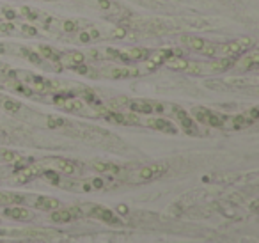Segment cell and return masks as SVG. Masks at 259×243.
Instances as JSON below:
<instances>
[{"label":"cell","mask_w":259,"mask_h":243,"mask_svg":"<svg viewBox=\"0 0 259 243\" xmlns=\"http://www.w3.org/2000/svg\"><path fill=\"white\" fill-rule=\"evenodd\" d=\"M106 53H108L110 57H117V55H119V51H117V50H112V48H108V50H106Z\"/></svg>","instance_id":"cell-45"},{"label":"cell","mask_w":259,"mask_h":243,"mask_svg":"<svg viewBox=\"0 0 259 243\" xmlns=\"http://www.w3.org/2000/svg\"><path fill=\"white\" fill-rule=\"evenodd\" d=\"M20 50L24 51V55L27 57L28 61H32L34 64H39V62H41V59H39V55H37V53H34L32 50H27V48H20Z\"/></svg>","instance_id":"cell-27"},{"label":"cell","mask_w":259,"mask_h":243,"mask_svg":"<svg viewBox=\"0 0 259 243\" xmlns=\"http://www.w3.org/2000/svg\"><path fill=\"white\" fill-rule=\"evenodd\" d=\"M117 211H119V213H123V215H125V213H128V208H126L125 204H119V206H117Z\"/></svg>","instance_id":"cell-43"},{"label":"cell","mask_w":259,"mask_h":243,"mask_svg":"<svg viewBox=\"0 0 259 243\" xmlns=\"http://www.w3.org/2000/svg\"><path fill=\"white\" fill-rule=\"evenodd\" d=\"M146 53L148 50H144V48H130L126 51H119L121 59H125V61H139V59H146Z\"/></svg>","instance_id":"cell-9"},{"label":"cell","mask_w":259,"mask_h":243,"mask_svg":"<svg viewBox=\"0 0 259 243\" xmlns=\"http://www.w3.org/2000/svg\"><path fill=\"white\" fill-rule=\"evenodd\" d=\"M140 71L137 68H110L106 71V76L110 78H130V76H139Z\"/></svg>","instance_id":"cell-7"},{"label":"cell","mask_w":259,"mask_h":243,"mask_svg":"<svg viewBox=\"0 0 259 243\" xmlns=\"http://www.w3.org/2000/svg\"><path fill=\"white\" fill-rule=\"evenodd\" d=\"M148 61H151V62H155V64L160 68V64H163L165 62V59H167V50H156V51H151L148 57H146Z\"/></svg>","instance_id":"cell-15"},{"label":"cell","mask_w":259,"mask_h":243,"mask_svg":"<svg viewBox=\"0 0 259 243\" xmlns=\"http://www.w3.org/2000/svg\"><path fill=\"white\" fill-rule=\"evenodd\" d=\"M89 55L93 57V59H100V51H98V50H91V51H89Z\"/></svg>","instance_id":"cell-44"},{"label":"cell","mask_w":259,"mask_h":243,"mask_svg":"<svg viewBox=\"0 0 259 243\" xmlns=\"http://www.w3.org/2000/svg\"><path fill=\"white\" fill-rule=\"evenodd\" d=\"M149 128H153V130H158V131H163V133H172V135H176V126L172 124L171 121H167V119H148L146 121Z\"/></svg>","instance_id":"cell-4"},{"label":"cell","mask_w":259,"mask_h":243,"mask_svg":"<svg viewBox=\"0 0 259 243\" xmlns=\"http://www.w3.org/2000/svg\"><path fill=\"white\" fill-rule=\"evenodd\" d=\"M0 51H2V53H7V47H4V45H0Z\"/></svg>","instance_id":"cell-46"},{"label":"cell","mask_w":259,"mask_h":243,"mask_svg":"<svg viewBox=\"0 0 259 243\" xmlns=\"http://www.w3.org/2000/svg\"><path fill=\"white\" fill-rule=\"evenodd\" d=\"M13 30H14L13 24H2V25H0V32L7 34V32H13Z\"/></svg>","instance_id":"cell-36"},{"label":"cell","mask_w":259,"mask_h":243,"mask_svg":"<svg viewBox=\"0 0 259 243\" xmlns=\"http://www.w3.org/2000/svg\"><path fill=\"white\" fill-rule=\"evenodd\" d=\"M89 38H91V41H93V39H98L100 38V32H98L96 28H91V30H89Z\"/></svg>","instance_id":"cell-39"},{"label":"cell","mask_w":259,"mask_h":243,"mask_svg":"<svg viewBox=\"0 0 259 243\" xmlns=\"http://www.w3.org/2000/svg\"><path fill=\"white\" fill-rule=\"evenodd\" d=\"M77 27H78V25L75 24V22H71V20H66L64 24H62V30H64V32H75Z\"/></svg>","instance_id":"cell-31"},{"label":"cell","mask_w":259,"mask_h":243,"mask_svg":"<svg viewBox=\"0 0 259 243\" xmlns=\"http://www.w3.org/2000/svg\"><path fill=\"white\" fill-rule=\"evenodd\" d=\"M209 112H211V110H208V108H194L195 119H197L199 122H203V124H208Z\"/></svg>","instance_id":"cell-19"},{"label":"cell","mask_w":259,"mask_h":243,"mask_svg":"<svg viewBox=\"0 0 259 243\" xmlns=\"http://www.w3.org/2000/svg\"><path fill=\"white\" fill-rule=\"evenodd\" d=\"M47 124L48 128H60V126H64L66 121L62 119V117H57V116H48L47 119Z\"/></svg>","instance_id":"cell-23"},{"label":"cell","mask_w":259,"mask_h":243,"mask_svg":"<svg viewBox=\"0 0 259 243\" xmlns=\"http://www.w3.org/2000/svg\"><path fill=\"white\" fill-rule=\"evenodd\" d=\"M236 45H238V47H240V50L243 51V50H247V48L254 47V39H252V38H241V39H238V41H236Z\"/></svg>","instance_id":"cell-26"},{"label":"cell","mask_w":259,"mask_h":243,"mask_svg":"<svg viewBox=\"0 0 259 243\" xmlns=\"http://www.w3.org/2000/svg\"><path fill=\"white\" fill-rule=\"evenodd\" d=\"M144 61H146V68H148V71H155L158 68L156 64H155V62H151V61H148V59H144Z\"/></svg>","instance_id":"cell-40"},{"label":"cell","mask_w":259,"mask_h":243,"mask_svg":"<svg viewBox=\"0 0 259 243\" xmlns=\"http://www.w3.org/2000/svg\"><path fill=\"white\" fill-rule=\"evenodd\" d=\"M93 167L98 172H119L121 169L114 164H105V162H93Z\"/></svg>","instance_id":"cell-16"},{"label":"cell","mask_w":259,"mask_h":243,"mask_svg":"<svg viewBox=\"0 0 259 243\" xmlns=\"http://www.w3.org/2000/svg\"><path fill=\"white\" fill-rule=\"evenodd\" d=\"M247 117H249V119H252V121H258V117H259L258 107H252V108H250L249 112H247Z\"/></svg>","instance_id":"cell-33"},{"label":"cell","mask_w":259,"mask_h":243,"mask_svg":"<svg viewBox=\"0 0 259 243\" xmlns=\"http://www.w3.org/2000/svg\"><path fill=\"white\" fill-rule=\"evenodd\" d=\"M98 4H100V7H102L103 11H108L112 7V4L108 0H98Z\"/></svg>","instance_id":"cell-38"},{"label":"cell","mask_w":259,"mask_h":243,"mask_svg":"<svg viewBox=\"0 0 259 243\" xmlns=\"http://www.w3.org/2000/svg\"><path fill=\"white\" fill-rule=\"evenodd\" d=\"M128 108L133 114H153V103L144 99H128Z\"/></svg>","instance_id":"cell-5"},{"label":"cell","mask_w":259,"mask_h":243,"mask_svg":"<svg viewBox=\"0 0 259 243\" xmlns=\"http://www.w3.org/2000/svg\"><path fill=\"white\" fill-rule=\"evenodd\" d=\"M20 14H24V16H28L30 20H36V18H37V14L32 13V11L28 9V7H22V9H20Z\"/></svg>","instance_id":"cell-34"},{"label":"cell","mask_w":259,"mask_h":243,"mask_svg":"<svg viewBox=\"0 0 259 243\" xmlns=\"http://www.w3.org/2000/svg\"><path fill=\"white\" fill-rule=\"evenodd\" d=\"M172 112L176 114L178 121H180V124L183 126V130H185L186 133H190V135H197V128H195L194 121L190 119L188 112H185V110H183V108H180V107H174V110H172Z\"/></svg>","instance_id":"cell-3"},{"label":"cell","mask_w":259,"mask_h":243,"mask_svg":"<svg viewBox=\"0 0 259 243\" xmlns=\"http://www.w3.org/2000/svg\"><path fill=\"white\" fill-rule=\"evenodd\" d=\"M252 119H249L247 116H236L233 117V119H229V126L233 128V130H241V128H247L252 124Z\"/></svg>","instance_id":"cell-13"},{"label":"cell","mask_w":259,"mask_h":243,"mask_svg":"<svg viewBox=\"0 0 259 243\" xmlns=\"http://www.w3.org/2000/svg\"><path fill=\"white\" fill-rule=\"evenodd\" d=\"M0 160H4L5 164H14V162H20L22 156H20L18 153H14V151L0 149Z\"/></svg>","instance_id":"cell-18"},{"label":"cell","mask_w":259,"mask_h":243,"mask_svg":"<svg viewBox=\"0 0 259 243\" xmlns=\"http://www.w3.org/2000/svg\"><path fill=\"white\" fill-rule=\"evenodd\" d=\"M227 85H233V87H247L250 84L249 80H238V78H229L226 80Z\"/></svg>","instance_id":"cell-28"},{"label":"cell","mask_w":259,"mask_h":243,"mask_svg":"<svg viewBox=\"0 0 259 243\" xmlns=\"http://www.w3.org/2000/svg\"><path fill=\"white\" fill-rule=\"evenodd\" d=\"M80 43H89V41H91V38H89V34L87 32H82V34H80Z\"/></svg>","instance_id":"cell-41"},{"label":"cell","mask_w":259,"mask_h":243,"mask_svg":"<svg viewBox=\"0 0 259 243\" xmlns=\"http://www.w3.org/2000/svg\"><path fill=\"white\" fill-rule=\"evenodd\" d=\"M250 208H252V211H256V210H258V202H252V204H250Z\"/></svg>","instance_id":"cell-47"},{"label":"cell","mask_w":259,"mask_h":243,"mask_svg":"<svg viewBox=\"0 0 259 243\" xmlns=\"http://www.w3.org/2000/svg\"><path fill=\"white\" fill-rule=\"evenodd\" d=\"M82 215V211L80 208H66V210H53L52 213V220L53 222H60V224H66V222H71L75 217H80Z\"/></svg>","instance_id":"cell-2"},{"label":"cell","mask_w":259,"mask_h":243,"mask_svg":"<svg viewBox=\"0 0 259 243\" xmlns=\"http://www.w3.org/2000/svg\"><path fill=\"white\" fill-rule=\"evenodd\" d=\"M37 50L41 51V55L43 57H47V59H52V61H59L60 55H57V51L53 50V48L50 47H45V45H41V47L37 48Z\"/></svg>","instance_id":"cell-20"},{"label":"cell","mask_w":259,"mask_h":243,"mask_svg":"<svg viewBox=\"0 0 259 243\" xmlns=\"http://www.w3.org/2000/svg\"><path fill=\"white\" fill-rule=\"evenodd\" d=\"M4 16H5V18L13 20L14 16H16V13H13V11H11V9H4Z\"/></svg>","instance_id":"cell-42"},{"label":"cell","mask_w":259,"mask_h":243,"mask_svg":"<svg viewBox=\"0 0 259 243\" xmlns=\"http://www.w3.org/2000/svg\"><path fill=\"white\" fill-rule=\"evenodd\" d=\"M73 70L77 71V73H80V75H87V73H89L87 66H83V62H82V64H77V66H73Z\"/></svg>","instance_id":"cell-35"},{"label":"cell","mask_w":259,"mask_h":243,"mask_svg":"<svg viewBox=\"0 0 259 243\" xmlns=\"http://www.w3.org/2000/svg\"><path fill=\"white\" fill-rule=\"evenodd\" d=\"M91 187H93V188H103V187H105V181H103V179H100V178H96V179H93Z\"/></svg>","instance_id":"cell-37"},{"label":"cell","mask_w":259,"mask_h":243,"mask_svg":"<svg viewBox=\"0 0 259 243\" xmlns=\"http://www.w3.org/2000/svg\"><path fill=\"white\" fill-rule=\"evenodd\" d=\"M45 178L47 179H50V183H53V185H60V181H59V174L57 172H53V170H45Z\"/></svg>","instance_id":"cell-29"},{"label":"cell","mask_w":259,"mask_h":243,"mask_svg":"<svg viewBox=\"0 0 259 243\" xmlns=\"http://www.w3.org/2000/svg\"><path fill=\"white\" fill-rule=\"evenodd\" d=\"M22 32L27 34V36H36L37 30L34 27H30V25H22Z\"/></svg>","instance_id":"cell-32"},{"label":"cell","mask_w":259,"mask_h":243,"mask_svg":"<svg viewBox=\"0 0 259 243\" xmlns=\"http://www.w3.org/2000/svg\"><path fill=\"white\" fill-rule=\"evenodd\" d=\"M201 51H203V55H206V57H217L218 47L217 45H211V43H204V47L201 48Z\"/></svg>","instance_id":"cell-22"},{"label":"cell","mask_w":259,"mask_h":243,"mask_svg":"<svg viewBox=\"0 0 259 243\" xmlns=\"http://www.w3.org/2000/svg\"><path fill=\"white\" fill-rule=\"evenodd\" d=\"M87 213L91 217H94V219L103 220V222H106V224H112V225L121 224V220L117 219L108 208H103V206H93V208H89L87 210Z\"/></svg>","instance_id":"cell-1"},{"label":"cell","mask_w":259,"mask_h":243,"mask_svg":"<svg viewBox=\"0 0 259 243\" xmlns=\"http://www.w3.org/2000/svg\"><path fill=\"white\" fill-rule=\"evenodd\" d=\"M34 206L41 211H53L57 208H60V202L57 199H53V197H37Z\"/></svg>","instance_id":"cell-8"},{"label":"cell","mask_w":259,"mask_h":243,"mask_svg":"<svg viewBox=\"0 0 259 243\" xmlns=\"http://www.w3.org/2000/svg\"><path fill=\"white\" fill-rule=\"evenodd\" d=\"M139 178L144 179V181H149V179H155V174H153V169H151V165H148V167H142L139 170Z\"/></svg>","instance_id":"cell-24"},{"label":"cell","mask_w":259,"mask_h":243,"mask_svg":"<svg viewBox=\"0 0 259 243\" xmlns=\"http://www.w3.org/2000/svg\"><path fill=\"white\" fill-rule=\"evenodd\" d=\"M45 164L53 165V169H57V170H59V172H62V174H73L75 172V164H73V162H70V160L48 158V160H45Z\"/></svg>","instance_id":"cell-6"},{"label":"cell","mask_w":259,"mask_h":243,"mask_svg":"<svg viewBox=\"0 0 259 243\" xmlns=\"http://www.w3.org/2000/svg\"><path fill=\"white\" fill-rule=\"evenodd\" d=\"M2 105H4V110H7V112L11 114H16L22 108V105H20L18 101H14V99H9V98H5L4 101H2Z\"/></svg>","instance_id":"cell-21"},{"label":"cell","mask_w":259,"mask_h":243,"mask_svg":"<svg viewBox=\"0 0 259 243\" xmlns=\"http://www.w3.org/2000/svg\"><path fill=\"white\" fill-rule=\"evenodd\" d=\"M165 64L169 66V68H172V70H185L188 62H186L183 57L171 55V57H167V59H165Z\"/></svg>","instance_id":"cell-14"},{"label":"cell","mask_w":259,"mask_h":243,"mask_svg":"<svg viewBox=\"0 0 259 243\" xmlns=\"http://www.w3.org/2000/svg\"><path fill=\"white\" fill-rule=\"evenodd\" d=\"M112 36H114V38H119V39H125L126 36H128V30H126L125 27H116L112 30Z\"/></svg>","instance_id":"cell-30"},{"label":"cell","mask_w":259,"mask_h":243,"mask_svg":"<svg viewBox=\"0 0 259 243\" xmlns=\"http://www.w3.org/2000/svg\"><path fill=\"white\" fill-rule=\"evenodd\" d=\"M218 51H220L224 57H236V59H238V57L241 55V50H240V47L236 45V41L220 45V47H218Z\"/></svg>","instance_id":"cell-10"},{"label":"cell","mask_w":259,"mask_h":243,"mask_svg":"<svg viewBox=\"0 0 259 243\" xmlns=\"http://www.w3.org/2000/svg\"><path fill=\"white\" fill-rule=\"evenodd\" d=\"M5 215L9 217V219H14V220H28L32 217V213L25 208H18V206H14V208H7L5 210Z\"/></svg>","instance_id":"cell-11"},{"label":"cell","mask_w":259,"mask_h":243,"mask_svg":"<svg viewBox=\"0 0 259 243\" xmlns=\"http://www.w3.org/2000/svg\"><path fill=\"white\" fill-rule=\"evenodd\" d=\"M190 75H203V66L201 64H194V62H188L185 68Z\"/></svg>","instance_id":"cell-25"},{"label":"cell","mask_w":259,"mask_h":243,"mask_svg":"<svg viewBox=\"0 0 259 243\" xmlns=\"http://www.w3.org/2000/svg\"><path fill=\"white\" fill-rule=\"evenodd\" d=\"M24 202V195L20 194H7V192H0V204H22Z\"/></svg>","instance_id":"cell-12"},{"label":"cell","mask_w":259,"mask_h":243,"mask_svg":"<svg viewBox=\"0 0 259 243\" xmlns=\"http://www.w3.org/2000/svg\"><path fill=\"white\" fill-rule=\"evenodd\" d=\"M183 43H185L186 47L188 48H192V50H197V51H201V48L204 47V39L203 38H186V36H183Z\"/></svg>","instance_id":"cell-17"}]
</instances>
